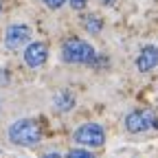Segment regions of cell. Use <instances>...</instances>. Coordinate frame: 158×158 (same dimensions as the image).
Here are the masks:
<instances>
[{"instance_id":"obj_15","label":"cell","mask_w":158,"mask_h":158,"mask_svg":"<svg viewBox=\"0 0 158 158\" xmlns=\"http://www.w3.org/2000/svg\"><path fill=\"white\" fill-rule=\"evenodd\" d=\"M0 11H2V5H0Z\"/></svg>"},{"instance_id":"obj_5","label":"cell","mask_w":158,"mask_h":158,"mask_svg":"<svg viewBox=\"0 0 158 158\" xmlns=\"http://www.w3.org/2000/svg\"><path fill=\"white\" fill-rule=\"evenodd\" d=\"M5 44L11 51H20L22 46L31 44V29L27 24H11L5 33Z\"/></svg>"},{"instance_id":"obj_14","label":"cell","mask_w":158,"mask_h":158,"mask_svg":"<svg viewBox=\"0 0 158 158\" xmlns=\"http://www.w3.org/2000/svg\"><path fill=\"white\" fill-rule=\"evenodd\" d=\"M99 2H101V5H106V7H112V5L116 2V0H99Z\"/></svg>"},{"instance_id":"obj_9","label":"cell","mask_w":158,"mask_h":158,"mask_svg":"<svg viewBox=\"0 0 158 158\" xmlns=\"http://www.w3.org/2000/svg\"><path fill=\"white\" fill-rule=\"evenodd\" d=\"M84 29H86L88 33H92V35L101 33V29H103V22H101V18H99V15H94V13L86 15V18H84Z\"/></svg>"},{"instance_id":"obj_1","label":"cell","mask_w":158,"mask_h":158,"mask_svg":"<svg viewBox=\"0 0 158 158\" xmlns=\"http://www.w3.org/2000/svg\"><path fill=\"white\" fill-rule=\"evenodd\" d=\"M40 125L33 121V118H20V121L11 123L9 127V141L13 145H20V147H35L40 143Z\"/></svg>"},{"instance_id":"obj_12","label":"cell","mask_w":158,"mask_h":158,"mask_svg":"<svg viewBox=\"0 0 158 158\" xmlns=\"http://www.w3.org/2000/svg\"><path fill=\"white\" fill-rule=\"evenodd\" d=\"M68 2H70V7H73V9H77V11H79V9H84V7L88 5V0H68Z\"/></svg>"},{"instance_id":"obj_2","label":"cell","mask_w":158,"mask_h":158,"mask_svg":"<svg viewBox=\"0 0 158 158\" xmlns=\"http://www.w3.org/2000/svg\"><path fill=\"white\" fill-rule=\"evenodd\" d=\"M94 48L79 37H70L62 44V59L66 64H94Z\"/></svg>"},{"instance_id":"obj_6","label":"cell","mask_w":158,"mask_h":158,"mask_svg":"<svg viewBox=\"0 0 158 158\" xmlns=\"http://www.w3.org/2000/svg\"><path fill=\"white\" fill-rule=\"evenodd\" d=\"M46 57H48V46L44 42H31L29 46H24V64L29 68L44 66Z\"/></svg>"},{"instance_id":"obj_10","label":"cell","mask_w":158,"mask_h":158,"mask_svg":"<svg viewBox=\"0 0 158 158\" xmlns=\"http://www.w3.org/2000/svg\"><path fill=\"white\" fill-rule=\"evenodd\" d=\"M66 158H94L88 149H70Z\"/></svg>"},{"instance_id":"obj_11","label":"cell","mask_w":158,"mask_h":158,"mask_svg":"<svg viewBox=\"0 0 158 158\" xmlns=\"http://www.w3.org/2000/svg\"><path fill=\"white\" fill-rule=\"evenodd\" d=\"M44 5H46L48 9H62V7L66 5V0H44Z\"/></svg>"},{"instance_id":"obj_8","label":"cell","mask_w":158,"mask_h":158,"mask_svg":"<svg viewBox=\"0 0 158 158\" xmlns=\"http://www.w3.org/2000/svg\"><path fill=\"white\" fill-rule=\"evenodd\" d=\"M53 106H55V110H59V112H68V110L75 108V97H73L68 90H62V92L55 94Z\"/></svg>"},{"instance_id":"obj_3","label":"cell","mask_w":158,"mask_h":158,"mask_svg":"<svg viewBox=\"0 0 158 158\" xmlns=\"http://www.w3.org/2000/svg\"><path fill=\"white\" fill-rule=\"evenodd\" d=\"M152 127H158V118L152 110H134L125 116V130L132 134H141Z\"/></svg>"},{"instance_id":"obj_13","label":"cell","mask_w":158,"mask_h":158,"mask_svg":"<svg viewBox=\"0 0 158 158\" xmlns=\"http://www.w3.org/2000/svg\"><path fill=\"white\" fill-rule=\"evenodd\" d=\"M44 158H62L57 152H48V154H44Z\"/></svg>"},{"instance_id":"obj_4","label":"cell","mask_w":158,"mask_h":158,"mask_svg":"<svg viewBox=\"0 0 158 158\" xmlns=\"http://www.w3.org/2000/svg\"><path fill=\"white\" fill-rule=\"evenodd\" d=\"M106 141V132L99 123H84L75 132V143L86 147H101Z\"/></svg>"},{"instance_id":"obj_7","label":"cell","mask_w":158,"mask_h":158,"mask_svg":"<svg viewBox=\"0 0 158 158\" xmlns=\"http://www.w3.org/2000/svg\"><path fill=\"white\" fill-rule=\"evenodd\" d=\"M158 66V46H143L141 55L136 57V68L141 73H149Z\"/></svg>"}]
</instances>
